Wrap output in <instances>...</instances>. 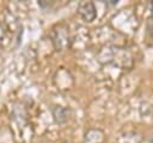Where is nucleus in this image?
Returning a JSON list of instances; mask_svg holds the SVG:
<instances>
[{
    "mask_svg": "<svg viewBox=\"0 0 153 143\" xmlns=\"http://www.w3.org/2000/svg\"><path fill=\"white\" fill-rule=\"evenodd\" d=\"M51 42L56 50H63L71 44V37L68 32V28L63 24H59L53 28L51 34Z\"/></svg>",
    "mask_w": 153,
    "mask_h": 143,
    "instance_id": "nucleus-1",
    "label": "nucleus"
},
{
    "mask_svg": "<svg viewBox=\"0 0 153 143\" xmlns=\"http://www.w3.org/2000/svg\"><path fill=\"white\" fill-rule=\"evenodd\" d=\"M78 12L81 16V18L86 22H92L97 13H96V7L93 5V2L91 1H81L78 5Z\"/></svg>",
    "mask_w": 153,
    "mask_h": 143,
    "instance_id": "nucleus-2",
    "label": "nucleus"
},
{
    "mask_svg": "<svg viewBox=\"0 0 153 143\" xmlns=\"http://www.w3.org/2000/svg\"><path fill=\"white\" fill-rule=\"evenodd\" d=\"M104 133L100 130H88L85 135V143H103Z\"/></svg>",
    "mask_w": 153,
    "mask_h": 143,
    "instance_id": "nucleus-3",
    "label": "nucleus"
},
{
    "mask_svg": "<svg viewBox=\"0 0 153 143\" xmlns=\"http://www.w3.org/2000/svg\"><path fill=\"white\" fill-rule=\"evenodd\" d=\"M53 115L59 124H62L68 119V111L61 106H55L53 108Z\"/></svg>",
    "mask_w": 153,
    "mask_h": 143,
    "instance_id": "nucleus-4",
    "label": "nucleus"
},
{
    "mask_svg": "<svg viewBox=\"0 0 153 143\" xmlns=\"http://www.w3.org/2000/svg\"><path fill=\"white\" fill-rule=\"evenodd\" d=\"M151 11H152V14H153V1H152V4H151Z\"/></svg>",
    "mask_w": 153,
    "mask_h": 143,
    "instance_id": "nucleus-5",
    "label": "nucleus"
},
{
    "mask_svg": "<svg viewBox=\"0 0 153 143\" xmlns=\"http://www.w3.org/2000/svg\"><path fill=\"white\" fill-rule=\"evenodd\" d=\"M151 142H152V143H153V138H152V139H151Z\"/></svg>",
    "mask_w": 153,
    "mask_h": 143,
    "instance_id": "nucleus-6",
    "label": "nucleus"
}]
</instances>
